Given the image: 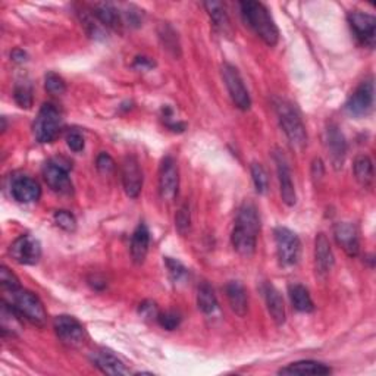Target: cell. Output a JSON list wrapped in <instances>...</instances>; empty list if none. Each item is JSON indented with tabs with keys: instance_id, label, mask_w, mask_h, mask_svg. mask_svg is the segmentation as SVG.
Returning a JSON list of instances; mask_svg holds the SVG:
<instances>
[{
	"instance_id": "41",
	"label": "cell",
	"mask_w": 376,
	"mask_h": 376,
	"mask_svg": "<svg viewBox=\"0 0 376 376\" xmlns=\"http://www.w3.org/2000/svg\"><path fill=\"white\" fill-rule=\"evenodd\" d=\"M96 166H97L99 172L106 173V175H107V173L113 172V169H115V160L111 157V155H107V153L102 152L97 156V159H96Z\"/></svg>"
},
{
	"instance_id": "26",
	"label": "cell",
	"mask_w": 376,
	"mask_h": 376,
	"mask_svg": "<svg viewBox=\"0 0 376 376\" xmlns=\"http://www.w3.org/2000/svg\"><path fill=\"white\" fill-rule=\"evenodd\" d=\"M205 8L213 21L214 29L225 36H231L233 26H231V21H230V18H228V13H226L224 5L219 2H206Z\"/></svg>"
},
{
	"instance_id": "39",
	"label": "cell",
	"mask_w": 376,
	"mask_h": 376,
	"mask_svg": "<svg viewBox=\"0 0 376 376\" xmlns=\"http://www.w3.org/2000/svg\"><path fill=\"white\" fill-rule=\"evenodd\" d=\"M0 282H2V287L5 291H10V290H18L21 288L19 279L17 278V275L13 274L12 271H9L6 266L0 267Z\"/></svg>"
},
{
	"instance_id": "5",
	"label": "cell",
	"mask_w": 376,
	"mask_h": 376,
	"mask_svg": "<svg viewBox=\"0 0 376 376\" xmlns=\"http://www.w3.org/2000/svg\"><path fill=\"white\" fill-rule=\"evenodd\" d=\"M276 254L281 265L292 266L299 262L301 254V243L299 235L284 226H278L274 231Z\"/></svg>"
},
{
	"instance_id": "4",
	"label": "cell",
	"mask_w": 376,
	"mask_h": 376,
	"mask_svg": "<svg viewBox=\"0 0 376 376\" xmlns=\"http://www.w3.org/2000/svg\"><path fill=\"white\" fill-rule=\"evenodd\" d=\"M34 136L40 143H52L62 130V112L56 104L45 103L34 123Z\"/></svg>"
},
{
	"instance_id": "36",
	"label": "cell",
	"mask_w": 376,
	"mask_h": 376,
	"mask_svg": "<svg viewBox=\"0 0 376 376\" xmlns=\"http://www.w3.org/2000/svg\"><path fill=\"white\" fill-rule=\"evenodd\" d=\"M45 87L50 94H55V96H59V94H63L66 91V84L63 81V78L55 72H49L46 75Z\"/></svg>"
},
{
	"instance_id": "28",
	"label": "cell",
	"mask_w": 376,
	"mask_h": 376,
	"mask_svg": "<svg viewBox=\"0 0 376 376\" xmlns=\"http://www.w3.org/2000/svg\"><path fill=\"white\" fill-rule=\"evenodd\" d=\"M288 292H290L292 307L295 308V311L301 313L313 312V308H315L313 300L311 297V294H308V290L304 285L294 284L288 288Z\"/></svg>"
},
{
	"instance_id": "33",
	"label": "cell",
	"mask_w": 376,
	"mask_h": 376,
	"mask_svg": "<svg viewBox=\"0 0 376 376\" xmlns=\"http://www.w3.org/2000/svg\"><path fill=\"white\" fill-rule=\"evenodd\" d=\"M251 177L254 187H256V191L259 194H265L267 191V187H269V181H267V173L260 164L251 165Z\"/></svg>"
},
{
	"instance_id": "21",
	"label": "cell",
	"mask_w": 376,
	"mask_h": 376,
	"mask_svg": "<svg viewBox=\"0 0 376 376\" xmlns=\"http://www.w3.org/2000/svg\"><path fill=\"white\" fill-rule=\"evenodd\" d=\"M149 244H150V233L149 228L146 224H140L131 238V256L134 263L141 265L146 260L147 253H149Z\"/></svg>"
},
{
	"instance_id": "27",
	"label": "cell",
	"mask_w": 376,
	"mask_h": 376,
	"mask_svg": "<svg viewBox=\"0 0 376 376\" xmlns=\"http://www.w3.org/2000/svg\"><path fill=\"white\" fill-rule=\"evenodd\" d=\"M93 15L96 17L104 26L112 30H119L120 25V15L119 10L111 3H96L93 6Z\"/></svg>"
},
{
	"instance_id": "7",
	"label": "cell",
	"mask_w": 376,
	"mask_h": 376,
	"mask_svg": "<svg viewBox=\"0 0 376 376\" xmlns=\"http://www.w3.org/2000/svg\"><path fill=\"white\" fill-rule=\"evenodd\" d=\"M70 168V164L63 165L61 159H52L43 166V178L55 193L71 194L74 191Z\"/></svg>"
},
{
	"instance_id": "13",
	"label": "cell",
	"mask_w": 376,
	"mask_h": 376,
	"mask_svg": "<svg viewBox=\"0 0 376 376\" xmlns=\"http://www.w3.org/2000/svg\"><path fill=\"white\" fill-rule=\"evenodd\" d=\"M123 184L128 197L137 198L143 188V172L139 160L134 156H127L123 164Z\"/></svg>"
},
{
	"instance_id": "37",
	"label": "cell",
	"mask_w": 376,
	"mask_h": 376,
	"mask_svg": "<svg viewBox=\"0 0 376 376\" xmlns=\"http://www.w3.org/2000/svg\"><path fill=\"white\" fill-rule=\"evenodd\" d=\"M175 226L181 235H185L188 231H190L191 226V214H190V207L188 205H182L175 217Z\"/></svg>"
},
{
	"instance_id": "2",
	"label": "cell",
	"mask_w": 376,
	"mask_h": 376,
	"mask_svg": "<svg viewBox=\"0 0 376 376\" xmlns=\"http://www.w3.org/2000/svg\"><path fill=\"white\" fill-rule=\"evenodd\" d=\"M13 311H15L22 319L31 322L33 325L43 327L47 320L45 306L37 295L31 291L22 288L6 291L5 300Z\"/></svg>"
},
{
	"instance_id": "12",
	"label": "cell",
	"mask_w": 376,
	"mask_h": 376,
	"mask_svg": "<svg viewBox=\"0 0 376 376\" xmlns=\"http://www.w3.org/2000/svg\"><path fill=\"white\" fill-rule=\"evenodd\" d=\"M373 94L375 91H373L372 78L365 79V81L354 90L350 99L347 100L345 103L347 113L356 118L366 116L373 107Z\"/></svg>"
},
{
	"instance_id": "30",
	"label": "cell",
	"mask_w": 376,
	"mask_h": 376,
	"mask_svg": "<svg viewBox=\"0 0 376 376\" xmlns=\"http://www.w3.org/2000/svg\"><path fill=\"white\" fill-rule=\"evenodd\" d=\"M354 175L356 180L363 185L369 187L373 181V164L369 156L360 155L354 160Z\"/></svg>"
},
{
	"instance_id": "35",
	"label": "cell",
	"mask_w": 376,
	"mask_h": 376,
	"mask_svg": "<svg viewBox=\"0 0 376 376\" xmlns=\"http://www.w3.org/2000/svg\"><path fill=\"white\" fill-rule=\"evenodd\" d=\"M165 266H166L168 274L173 282H180V281L185 279L188 275L187 267L181 262L172 259V258H165Z\"/></svg>"
},
{
	"instance_id": "10",
	"label": "cell",
	"mask_w": 376,
	"mask_h": 376,
	"mask_svg": "<svg viewBox=\"0 0 376 376\" xmlns=\"http://www.w3.org/2000/svg\"><path fill=\"white\" fill-rule=\"evenodd\" d=\"M348 24H350L352 30L354 31V36L357 42L369 49L375 47L376 42V19L375 17L369 15V13L353 10L348 13Z\"/></svg>"
},
{
	"instance_id": "16",
	"label": "cell",
	"mask_w": 376,
	"mask_h": 376,
	"mask_svg": "<svg viewBox=\"0 0 376 376\" xmlns=\"http://www.w3.org/2000/svg\"><path fill=\"white\" fill-rule=\"evenodd\" d=\"M325 144H327V149L329 152L331 164L334 165V168L335 169L343 168L345 153H347V143H345L344 134L335 124H331L327 128Z\"/></svg>"
},
{
	"instance_id": "18",
	"label": "cell",
	"mask_w": 376,
	"mask_h": 376,
	"mask_svg": "<svg viewBox=\"0 0 376 376\" xmlns=\"http://www.w3.org/2000/svg\"><path fill=\"white\" fill-rule=\"evenodd\" d=\"M91 361L93 365L97 369H100L106 375H113V376H120V375H128L130 370L127 366L120 361L112 352L106 350V348H100L91 353Z\"/></svg>"
},
{
	"instance_id": "11",
	"label": "cell",
	"mask_w": 376,
	"mask_h": 376,
	"mask_svg": "<svg viewBox=\"0 0 376 376\" xmlns=\"http://www.w3.org/2000/svg\"><path fill=\"white\" fill-rule=\"evenodd\" d=\"M9 254L19 265H36L42 258V244L31 235H21L10 244Z\"/></svg>"
},
{
	"instance_id": "24",
	"label": "cell",
	"mask_w": 376,
	"mask_h": 376,
	"mask_svg": "<svg viewBox=\"0 0 376 376\" xmlns=\"http://www.w3.org/2000/svg\"><path fill=\"white\" fill-rule=\"evenodd\" d=\"M235 226L243 228L253 234L259 235L260 233V218L256 206H254L251 201H244L241 207L238 209L237 219H235Z\"/></svg>"
},
{
	"instance_id": "34",
	"label": "cell",
	"mask_w": 376,
	"mask_h": 376,
	"mask_svg": "<svg viewBox=\"0 0 376 376\" xmlns=\"http://www.w3.org/2000/svg\"><path fill=\"white\" fill-rule=\"evenodd\" d=\"M53 221L66 233H74L77 230V219L74 214L68 210H58L53 217Z\"/></svg>"
},
{
	"instance_id": "32",
	"label": "cell",
	"mask_w": 376,
	"mask_h": 376,
	"mask_svg": "<svg viewBox=\"0 0 376 376\" xmlns=\"http://www.w3.org/2000/svg\"><path fill=\"white\" fill-rule=\"evenodd\" d=\"M159 37H160V40H162V45L165 46L166 50H169L173 56H180L181 47H180L178 37H177V33L172 30L171 25L164 24L162 26H160Z\"/></svg>"
},
{
	"instance_id": "9",
	"label": "cell",
	"mask_w": 376,
	"mask_h": 376,
	"mask_svg": "<svg viewBox=\"0 0 376 376\" xmlns=\"http://www.w3.org/2000/svg\"><path fill=\"white\" fill-rule=\"evenodd\" d=\"M53 327H55L58 338L65 345L75 348L84 344V340H86L84 327L81 325V322L77 320L75 318L68 316V315L56 316L55 322H53Z\"/></svg>"
},
{
	"instance_id": "3",
	"label": "cell",
	"mask_w": 376,
	"mask_h": 376,
	"mask_svg": "<svg viewBox=\"0 0 376 376\" xmlns=\"http://www.w3.org/2000/svg\"><path fill=\"white\" fill-rule=\"evenodd\" d=\"M275 109L281 128L284 130L292 149L303 150L307 146V131L297 109L287 100H278Z\"/></svg>"
},
{
	"instance_id": "19",
	"label": "cell",
	"mask_w": 376,
	"mask_h": 376,
	"mask_svg": "<svg viewBox=\"0 0 376 376\" xmlns=\"http://www.w3.org/2000/svg\"><path fill=\"white\" fill-rule=\"evenodd\" d=\"M225 292L233 312L240 318H244L249 311V295L246 287L238 281H231L226 284Z\"/></svg>"
},
{
	"instance_id": "40",
	"label": "cell",
	"mask_w": 376,
	"mask_h": 376,
	"mask_svg": "<svg viewBox=\"0 0 376 376\" xmlns=\"http://www.w3.org/2000/svg\"><path fill=\"white\" fill-rule=\"evenodd\" d=\"M66 144H68L70 149L75 153H79L84 150V137L79 131H70L68 136H66Z\"/></svg>"
},
{
	"instance_id": "14",
	"label": "cell",
	"mask_w": 376,
	"mask_h": 376,
	"mask_svg": "<svg viewBox=\"0 0 376 376\" xmlns=\"http://www.w3.org/2000/svg\"><path fill=\"white\" fill-rule=\"evenodd\" d=\"M274 159H275V164H276V172H278L282 201H284L287 206H294L295 201H297V196H295V188L292 184L291 171H290L287 159L278 150L274 153Z\"/></svg>"
},
{
	"instance_id": "6",
	"label": "cell",
	"mask_w": 376,
	"mask_h": 376,
	"mask_svg": "<svg viewBox=\"0 0 376 376\" xmlns=\"http://www.w3.org/2000/svg\"><path fill=\"white\" fill-rule=\"evenodd\" d=\"M222 78H224L225 86L228 88V93H230L234 104L241 111H249L250 106H251L250 94L243 83V78H241L235 66L231 63H224L222 65Z\"/></svg>"
},
{
	"instance_id": "15",
	"label": "cell",
	"mask_w": 376,
	"mask_h": 376,
	"mask_svg": "<svg viewBox=\"0 0 376 376\" xmlns=\"http://www.w3.org/2000/svg\"><path fill=\"white\" fill-rule=\"evenodd\" d=\"M334 237L337 244L347 253V256L356 258L360 251V238L356 225L340 222L334 226Z\"/></svg>"
},
{
	"instance_id": "44",
	"label": "cell",
	"mask_w": 376,
	"mask_h": 376,
	"mask_svg": "<svg viewBox=\"0 0 376 376\" xmlns=\"http://www.w3.org/2000/svg\"><path fill=\"white\" fill-rule=\"evenodd\" d=\"M10 58H12V61H13V62H18V63H22V62H25V61H26V53H25L24 50H19V49H17V50H13V52H12V55H10Z\"/></svg>"
},
{
	"instance_id": "20",
	"label": "cell",
	"mask_w": 376,
	"mask_h": 376,
	"mask_svg": "<svg viewBox=\"0 0 376 376\" xmlns=\"http://www.w3.org/2000/svg\"><path fill=\"white\" fill-rule=\"evenodd\" d=\"M315 263L316 269L320 275L331 272L334 266V254L329 244V240L325 234H318L315 240Z\"/></svg>"
},
{
	"instance_id": "23",
	"label": "cell",
	"mask_w": 376,
	"mask_h": 376,
	"mask_svg": "<svg viewBox=\"0 0 376 376\" xmlns=\"http://www.w3.org/2000/svg\"><path fill=\"white\" fill-rule=\"evenodd\" d=\"M279 375H318V376H324L331 373V368L320 363V361H313V360H301V361H295V363H291L285 368H282L278 370Z\"/></svg>"
},
{
	"instance_id": "29",
	"label": "cell",
	"mask_w": 376,
	"mask_h": 376,
	"mask_svg": "<svg viewBox=\"0 0 376 376\" xmlns=\"http://www.w3.org/2000/svg\"><path fill=\"white\" fill-rule=\"evenodd\" d=\"M197 306L205 315H213L219 308L217 295H214L213 288L207 284V282H203V284L198 287Z\"/></svg>"
},
{
	"instance_id": "31",
	"label": "cell",
	"mask_w": 376,
	"mask_h": 376,
	"mask_svg": "<svg viewBox=\"0 0 376 376\" xmlns=\"http://www.w3.org/2000/svg\"><path fill=\"white\" fill-rule=\"evenodd\" d=\"M13 99L22 109H30L33 106V86L30 81H18L13 88Z\"/></svg>"
},
{
	"instance_id": "25",
	"label": "cell",
	"mask_w": 376,
	"mask_h": 376,
	"mask_svg": "<svg viewBox=\"0 0 376 376\" xmlns=\"http://www.w3.org/2000/svg\"><path fill=\"white\" fill-rule=\"evenodd\" d=\"M256 241H258L256 234L243 230V228L240 226H235L231 234V243L234 250L244 258L253 256L254 251H256Z\"/></svg>"
},
{
	"instance_id": "38",
	"label": "cell",
	"mask_w": 376,
	"mask_h": 376,
	"mask_svg": "<svg viewBox=\"0 0 376 376\" xmlns=\"http://www.w3.org/2000/svg\"><path fill=\"white\" fill-rule=\"evenodd\" d=\"M159 325L162 327L166 331H173L177 329L181 324V315L177 312H165V313H159L157 318Z\"/></svg>"
},
{
	"instance_id": "43",
	"label": "cell",
	"mask_w": 376,
	"mask_h": 376,
	"mask_svg": "<svg viewBox=\"0 0 376 376\" xmlns=\"http://www.w3.org/2000/svg\"><path fill=\"white\" fill-rule=\"evenodd\" d=\"M134 66L139 70H150L155 66V62H152L149 58H144V56H139L136 59V62H134Z\"/></svg>"
},
{
	"instance_id": "22",
	"label": "cell",
	"mask_w": 376,
	"mask_h": 376,
	"mask_svg": "<svg viewBox=\"0 0 376 376\" xmlns=\"http://www.w3.org/2000/svg\"><path fill=\"white\" fill-rule=\"evenodd\" d=\"M263 294H265L267 312H269L272 320L278 327L284 325L285 324V304L281 297L279 291L274 285L266 284L263 288Z\"/></svg>"
},
{
	"instance_id": "17",
	"label": "cell",
	"mask_w": 376,
	"mask_h": 376,
	"mask_svg": "<svg viewBox=\"0 0 376 376\" xmlns=\"http://www.w3.org/2000/svg\"><path fill=\"white\" fill-rule=\"evenodd\" d=\"M10 193L19 203H34L42 196V188L30 177H18L12 181Z\"/></svg>"
},
{
	"instance_id": "42",
	"label": "cell",
	"mask_w": 376,
	"mask_h": 376,
	"mask_svg": "<svg viewBox=\"0 0 376 376\" xmlns=\"http://www.w3.org/2000/svg\"><path fill=\"white\" fill-rule=\"evenodd\" d=\"M139 313L141 315V318L144 319H155L157 320L159 318V308L156 306L155 301H150V300H147V301H143L139 307Z\"/></svg>"
},
{
	"instance_id": "8",
	"label": "cell",
	"mask_w": 376,
	"mask_h": 376,
	"mask_svg": "<svg viewBox=\"0 0 376 376\" xmlns=\"http://www.w3.org/2000/svg\"><path fill=\"white\" fill-rule=\"evenodd\" d=\"M180 187V172L175 159L166 156L159 169V194L164 201H173L177 198Z\"/></svg>"
},
{
	"instance_id": "1",
	"label": "cell",
	"mask_w": 376,
	"mask_h": 376,
	"mask_svg": "<svg viewBox=\"0 0 376 376\" xmlns=\"http://www.w3.org/2000/svg\"><path fill=\"white\" fill-rule=\"evenodd\" d=\"M241 15L244 22L256 33L267 46H275L279 40L278 26L275 25L269 10L260 2H241Z\"/></svg>"
}]
</instances>
